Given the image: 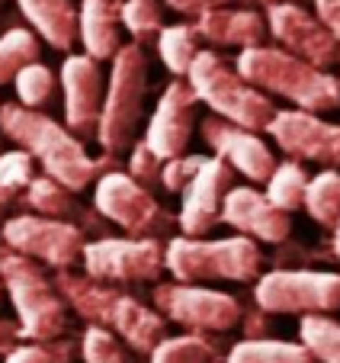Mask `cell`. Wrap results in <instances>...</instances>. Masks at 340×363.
<instances>
[{"mask_svg": "<svg viewBox=\"0 0 340 363\" xmlns=\"http://www.w3.org/2000/svg\"><path fill=\"white\" fill-rule=\"evenodd\" d=\"M305 186H308V171L299 161H276L273 174L264 184V196L270 199L276 209L293 216L295 209H302V199H305Z\"/></svg>", "mask_w": 340, "mask_h": 363, "instance_id": "28", "label": "cell"}, {"mask_svg": "<svg viewBox=\"0 0 340 363\" xmlns=\"http://www.w3.org/2000/svg\"><path fill=\"white\" fill-rule=\"evenodd\" d=\"M16 7L33 26L35 39H45L55 52H71L77 45L74 0H16Z\"/></svg>", "mask_w": 340, "mask_h": 363, "instance_id": "22", "label": "cell"}, {"mask_svg": "<svg viewBox=\"0 0 340 363\" xmlns=\"http://www.w3.org/2000/svg\"><path fill=\"white\" fill-rule=\"evenodd\" d=\"M0 296H4V283H0Z\"/></svg>", "mask_w": 340, "mask_h": 363, "instance_id": "44", "label": "cell"}, {"mask_svg": "<svg viewBox=\"0 0 340 363\" xmlns=\"http://www.w3.org/2000/svg\"><path fill=\"white\" fill-rule=\"evenodd\" d=\"M234 186L232 167L218 161L215 155H205L193 180L180 190V213L177 225L186 238H205L218 225V209H222L225 193Z\"/></svg>", "mask_w": 340, "mask_h": 363, "instance_id": "18", "label": "cell"}, {"mask_svg": "<svg viewBox=\"0 0 340 363\" xmlns=\"http://www.w3.org/2000/svg\"><path fill=\"white\" fill-rule=\"evenodd\" d=\"M205 161V155H177L161 164V186L167 193H180L193 180V174L199 171V164Z\"/></svg>", "mask_w": 340, "mask_h": 363, "instance_id": "37", "label": "cell"}, {"mask_svg": "<svg viewBox=\"0 0 340 363\" xmlns=\"http://www.w3.org/2000/svg\"><path fill=\"white\" fill-rule=\"evenodd\" d=\"M148 94V55L138 42H125L109 62L103 106L96 119V142L109 158H119L138 142Z\"/></svg>", "mask_w": 340, "mask_h": 363, "instance_id": "4", "label": "cell"}, {"mask_svg": "<svg viewBox=\"0 0 340 363\" xmlns=\"http://www.w3.org/2000/svg\"><path fill=\"white\" fill-rule=\"evenodd\" d=\"M266 35H273L276 48L295 55L299 62L312 65L318 71L337 68L340 42L314 20V13L302 4H279V7L264 10Z\"/></svg>", "mask_w": 340, "mask_h": 363, "instance_id": "14", "label": "cell"}, {"mask_svg": "<svg viewBox=\"0 0 340 363\" xmlns=\"http://www.w3.org/2000/svg\"><path fill=\"white\" fill-rule=\"evenodd\" d=\"M125 155H129V161H125V167H129V171H125V174H129L135 184H142L144 190L161 186V164H164V161L157 158V155H151V148L142 142V138H138V142L132 145Z\"/></svg>", "mask_w": 340, "mask_h": 363, "instance_id": "36", "label": "cell"}, {"mask_svg": "<svg viewBox=\"0 0 340 363\" xmlns=\"http://www.w3.org/2000/svg\"><path fill=\"white\" fill-rule=\"evenodd\" d=\"M218 222L241 232V238H251L257 245H283L293 235V216L276 209L264 190L251 184H234L225 193Z\"/></svg>", "mask_w": 340, "mask_h": 363, "instance_id": "17", "label": "cell"}, {"mask_svg": "<svg viewBox=\"0 0 340 363\" xmlns=\"http://www.w3.org/2000/svg\"><path fill=\"white\" fill-rule=\"evenodd\" d=\"M77 42L94 62H113L123 45L119 0H81L77 4Z\"/></svg>", "mask_w": 340, "mask_h": 363, "instance_id": "21", "label": "cell"}, {"mask_svg": "<svg viewBox=\"0 0 340 363\" xmlns=\"http://www.w3.org/2000/svg\"><path fill=\"white\" fill-rule=\"evenodd\" d=\"M174 13L186 16V20H196V16L209 13V10H218V7H234L238 0H164Z\"/></svg>", "mask_w": 340, "mask_h": 363, "instance_id": "38", "label": "cell"}, {"mask_svg": "<svg viewBox=\"0 0 340 363\" xmlns=\"http://www.w3.org/2000/svg\"><path fill=\"white\" fill-rule=\"evenodd\" d=\"M81 360L84 363H132L129 350L103 328H90L81 335Z\"/></svg>", "mask_w": 340, "mask_h": 363, "instance_id": "35", "label": "cell"}, {"mask_svg": "<svg viewBox=\"0 0 340 363\" xmlns=\"http://www.w3.org/2000/svg\"><path fill=\"white\" fill-rule=\"evenodd\" d=\"M20 206L33 216H42V219H62V222H68L71 216L77 213L74 193L64 190L62 184H55V180L45 177V174L29 180L26 190L20 193Z\"/></svg>", "mask_w": 340, "mask_h": 363, "instance_id": "24", "label": "cell"}, {"mask_svg": "<svg viewBox=\"0 0 340 363\" xmlns=\"http://www.w3.org/2000/svg\"><path fill=\"white\" fill-rule=\"evenodd\" d=\"M337 65H340V58H337Z\"/></svg>", "mask_w": 340, "mask_h": 363, "instance_id": "45", "label": "cell"}, {"mask_svg": "<svg viewBox=\"0 0 340 363\" xmlns=\"http://www.w3.org/2000/svg\"><path fill=\"white\" fill-rule=\"evenodd\" d=\"M266 135L273 138L289 161H314L331 171H340V123H327L318 113L305 110H276L266 123Z\"/></svg>", "mask_w": 340, "mask_h": 363, "instance_id": "13", "label": "cell"}, {"mask_svg": "<svg viewBox=\"0 0 340 363\" xmlns=\"http://www.w3.org/2000/svg\"><path fill=\"white\" fill-rule=\"evenodd\" d=\"M13 90H16V103L26 106V110H42L55 100V90H58V77L48 65L33 62L13 77Z\"/></svg>", "mask_w": 340, "mask_h": 363, "instance_id": "31", "label": "cell"}, {"mask_svg": "<svg viewBox=\"0 0 340 363\" xmlns=\"http://www.w3.org/2000/svg\"><path fill=\"white\" fill-rule=\"evenodd\" d=\"M314 4V20L340 42V0H312Z\"/></svg>", "mask_w": 340, "mask_h": 363, "instance_id": "39", "label": "cell"}, {"mask_svg": "<svg viewBox=\"0 0 340 363\" xmlns=\"http://www.w3.org/2000/svg\"><path fill=\"white\" fill-rule=\"evenodd\" d=\"M234 71L260 94L293 103V110L318 113V116L340 110V77L334 71L312 68L276 45L264 42L238 52Z\"/></svg>", "mask_w": 340, "mask_h": 363, "instance_id": "3", "label": "cell"}, {"mask_svg": "<svg viewBox=\"0 0 340 363\" xmlns=\"http://www.w3.org/2000/svg\"><path fill=\"white\" fill-rule=\"evenodd\" d=\"M94 206L96 213L106 222L119 225L125 232V238H157L174 232L177 216L167 213L161 203L154 199V193L144 190L142 184L129 177L125 171L113 167L103 171L94 184Z\"/></svg>", "mask_w": 340, "mask_h": 363, "instance_id": "9", "label": "cell"}, {"mask_svg": "<svg viewBox=\"0 0 340 363\" xmlns=\"http://www.w3.org/2000/svg\"><path fill=\"white\" fill-rule=\"evenodd\" d=\"M199 42H205L209 48H254L264 45L266 39V20L260 10L254 7H218L209 13L193 20Z\"/></svg>", "mask_w": 340, "mask_h": 363, "instance_id": "20", "label": "cell"}, {"mask_svg": "<svg viewBox=\"0 0 340 363\" xmlns=\"http://www.w3.org/2000/svg\"><path fill=\"white\" fill-rule=\"evenodd\" d=\"M58 84H62L64 94V129L74 132L84 142V135L96 132L106 74H103L100 62L77 52V55H64L62 71H58Z\"/></svg>", "mask_w": 340, "mask_h": 363, "instance_id": "19", "label": "cell"}, {"mask_svg": "<svg viewBox=\"0 0 340 363\" xmlns=\"http://www.w3.org/2000/svg\"><path fill=\"white\" fill-rule=\"evenodd\" d=\"M238 328H241V335L244 337H266L270 335V315L260 312V308H244Z\"/></svg>", "mask_w": 340, "mask_h": 363, "instance_id": "40", "label": "cell"}, {"mask_svg": "<svg viewBox=\"0 0 340 363\" xmlns=\"http://www.w3.org/2000/svg\"><path fill=\"white\" fill-rule=\"evenodd\" d=\"M183 81L193 90L196 103H205L212 110L209 116H218L238 129L264 132L276 113V103L266 94H260L257 87H251L234 71V65L212 48H199V55L193 58Z\"/></svg>", "mask_w": 340, "mask_h": 363, "instance_id": "6", "label": "cell"}, {"mask_svg": "<svg viewBox=\"0 0 340 363\" xmlns=\"http://www.w3.org/2000/svg\"><path fill=\"white\" fill-rule=\"evenodd\" d=\"M199 135H203V142L209 145L218 161H225V164L232 167L234 177L241 174L244 180H251V186L266 184V177L276 167V155L264 142L260 132H247L232 123H225L218 116H205L199 123Z\"/></svg>", "mask_w": 340, "mask_h": 363, "instance_id": "16", "label": "cell"}, {"mask_svg": "<svg viewBox=\"0 0 340 363\" xmlns=\"http://www.w3.org/2000/svg\"><path fill=\"white\" fill-rule=\"evenodd\" d=\"M0 4H4V0H0Z\"/></svg>", "mask_w": 340, "mask_h": 363, "instance_id": "46", "label": "cell"}, {"mask_svg": "<svg viewBox=\"0 0 340 363\" xmlns=\"http://www.w3.org/2000/svg\"><path fill=\"white\" fill-rule=\"evenodd\" d=\"M84 277L100 283H157L164 274V245L157 238H125L100 235L87 241L81 254Z\"/></svg>", "mask_w": 340, "mask_h": 363, "instance_id": "12", "label": "cell"}, {"mask_svg": "<svg viewBox=\"0 0 340 363\" xmlns=\"http://www.w3.org/2000/svg\"><path fill=\"white\" fill-rule=\"evenodd\" d=\"M331 235H334V238H331V254H334V261L340 264V222L331 228Z\"/></svg>", "mask_w": 340, "mask_h": 363, "instance_id": "43", "label": "cell"}, {"mask_svg": "<svg viewBox=\"0 0 340 363\" xmlns=\"http://www.w3.org/2000/svg\"><path fill=\"white\" fill-rule=\"evenodd\" d=\"M154 45H157V58H161L164 68L174 77H186V71H190L193 58L199 55L203 42L196 35V26L183 20V23H174V26H164L157 33Z\"/></svg>", "mask_w": 340, "mask_h": 363, "instance_id": "26", "label": "cell"}, {"mask_svg": "<svg viewBox=\"0 0 340 363\" xmlns=\"http://www.w3.org/2000/svg\"><path fill=\"white\" fill-rule=\"evenodd\" d=\"M39 55H42V45L33 29H26V26L7 29V33L0 35V87L13 84V77L26 65L39 62Z\"/></svg>", "mask_w": 340, "mask_h": 363, "instance_id": "29", "label": "cell"}, {"mask_svg": "<svg viewBox=\"0 0 340 363\" xmlns=\"http://www.w3.org/2000/svg\"><path fill=\"white\" fill-rule=\"evenodd\" d=\"M164 270L174 283H254L264 270L260 245L241 235L228 238H186L177 235L164 245Z\"/></svg>", "mask_w": 340, "mask_h": 363, "instance_id": "5", "label": "cell"}, {"mask_svg": "<svg viewBox=\"0 0 340 363\" xmlns=\"http://www.w3.org/2000/svg\"><path fill=\"white\" fill-rule=\"evenodd\" d=\"M52 283L68 302V308H74V315H81L90 328L109 331L132 354L148 357L154 344L167 337V322L148 302L135 299L125 286L90 280L74 270H58Z\"/></svg>", "mask_w": 340, "mask_h": 363, "instance_id": "2", "label": "cell"}, {"mask_svg": "<svg viewBox=\"0 0 340 363\" xmlns=\"http://www.w3.org/2000/svg\"><path fill=\"white\" fill-rule=\"evenodd\" d=\"M254 306L266 315H337L340 274L276 267L254 280Z\"/></svg>", "mask_w": 340, "mask_h": 363, "instance_id": "8", "label": "cell"}, {"mask_svg": "<svg viewBox=\"0 0 340 363\" xmlns=\"http://www.w3.org/2000/svg\"><path fill=\"white\" fill-rule=\"evenodd\" d=\"M302 209L308 213L312 222H318L321 228L331 232L340 222V171L324 167V171H318L314 177H308Z\"/></svg>", "mask_w": 340, "mask_h": 363, "instance_id": "27", "label": "cell"}, {"mask_svg": "<svg viewBox=\"0 0 340 363\" xmlns=\"http://www.w3.org/2000/svg\"><path fill=\"white\" fill-rule=\"evenodd\" d=\"M222 360V344L209 335H174L161 337L154 350L148 354V363H218Z\"/></svg>", "mask_w": 340, "mask_h": 363, "instance_id": "25", "label": "cell"}, {"mask_svg": "<svg viewBox=\"0 0 340 363\" xmlns=\"http://www.w3.org/2000/svg\"><path fill=\"white\" fill-rule=\"evenodd\" d=\"M0 135L26 151L45 177L71 193H84L90 184H96L103 171L116 167V158L109 155H103L100 161L90 158L84 142L64 129V123L45 116L42 110H26L20 103H0Z\"/></svg>", "mask_w": 340, "mask_h": 363, "instance_id": "1", "label": "cell"}, {"mask_svg": "<svg viewBox=\"0 0 340 363\" xmlns=\"http://www.w3.org/2000/svg\"><path fill=\"white\" fill-rule=\"evenodd\" d=\"M299 344L314 363H340V322L334 315H305L299 322Z\"/></svg>", "mask_w": 340, "mask_h": 363, "instance_id": "30", "label": "cell"}, {"mask_svg": "<svg viewBox=\"0 0 340 363\" xmlns=\"http://www.w3.org/2000/svg\"><path fill=\"white\" fill-rule=\"evenodd\" d=\"M81 357V344L71 337H58V341H20L4 363H77Z\"/></svg>", "mask_w": 340, "mask_h": 363, "instance_id": "34", "label": "cell"}, {"mask_svg": "<svg viewBox=\"0 0 340 363\" xmlns=\"http://www.w3.org/2000/svg\"><path fill=\"white\" fill-rule=\"evenodd\" d=\"M20 341H23V337H20V325L10 322V318H0V360H4V357H7Z\"/></svg>", "mask_w": 340, "mask_h": 363, "instance_id": "41", "label": "cell"}, {"mask_svg": "<svg viewBox=\"0 0 340 363\" xmlns=\"http://www.w3.org/2000/svg\"><path fill=\"white\" fill-rule=\"evenodd\" d=\"M225 363H314L302 344L279 341V337H241L228 347Z\"/></svg>", "mask_w": 340, "mask_h": 363, "instance_id": "23", "label": "cell"}, {"mask_svg": "<svg viewBox=\"0 0 340 363\" xmlns=\"http://www.w3.org/2000/svg\"><path fill=\"white\" fill-rule=\"evenodd\" d=\"M119 26L129 29L132 42L144 45V42L157 39L164 29V10L157 0H119Z\"/></svg>", "mask_w": 340, "mask_h": 363, "instance_id": "32", "label": "cell"}, {"mask_svg": "<svg viewBox=\"0 0 340 363\" xmlns=\"http://www.w3.org/2000/svg\"><path fill=\"white\" fill-rule=\"evenodd\" d=\"M0 245L58 274V270H74L81 264L87 238H84V228L74 222L20 213L0 225Z\"/></svg>", "mask_w": 340, "mask_h": 363, "instance_id": "11", "label": "cell"}, {"mask_svg": "<svg viewBox=\"0 0 340 363\" xmlns=\"http://www.w3.org/2000/svg\"><path fill=\"white\" fill-rule=\"evenodd\" d=\"M241 4H244V7H264V10H270V7H279V4H302V7H305L308 0H241Z\"/></svg>", "mask_w": 340, "mask_h": 363, "instance_id": "42", "label": "cell"}, {"mask_svg": "<svg viewBox=\"0 0 340 363\" xmlns=\"http://www.w3.org/2000/svg\"><path fill=\"white\" fill-rule=\"evenodd\" d=\"M0 283L16 312L23 341H58L68 335V302L35 261L0 245Z\"/></svg>", "mask_w": 340, "mask_h": 363, "instance_id": "7", "label": "cell"}, {"mask_svg": "<svg viewBox=\"0 0 340 363\" xmlns=\"http://www.w3.org/2000/svg\"><path fill=\"white\" fill-rule=\"evenodd\" d=\"M35 177V161L26 151H0V216L20 199L26 184Z\"/></svg>", "mask_w": 340, "mask_h": 363, "instance_id": "33", "label": "cell"}, {"mask_svg": "<svg viewBox=\"0 0 340 363\" xmlns=\"http://www.w3.org/2000/svg\"><path fill=\"white\" fill-rule=\"evenodd\" d=\"M151 306L164 322L196 335H228L244 315V302L238 296L193 283H157L151 289Z\"/></svg>", "mask_w": 340, "mask_h": 363, "instance_id": "10", "label": "cell"}, {"mask_svg": "<svg viewBox=\"0 0 340 363\" xmlns=\"http://www.w3.org/2000/svg\"><path fill=\"white\" fill-rule=\"evenodd\" d=\"M196 129V96L186 87L183 77H174L167 87L157 94L154 113L144 125L142 142L161 161H170L177 155H186V145Z\"/></svg>", "mask_w": 340, "mask_h": 363, "instance_id": "15", "label": "cell"}]
</instances>
